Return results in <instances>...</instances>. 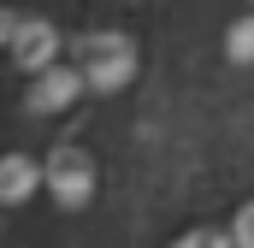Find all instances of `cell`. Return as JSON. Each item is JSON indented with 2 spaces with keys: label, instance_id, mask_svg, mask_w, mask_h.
<instances>
[{
  "label": "cell",
  "instance_id": "6",
  "mask_svg": "<svg viewBox=\"0 0 254 248\" xmlns=\"http://www.w3.org/2000/svg\"><path fill=\"white\" fill-rule=\"evenodd\" d=\"M225 60L231 65H254V18H237L225 30Z\"/></svg>",
  "mask_w": 254,
  "mask_h": 248
},
{
  "label": "cell",
  "instance_id": "2",
  "mask_svg": "<svg viewBox=\"0 0 254 248\" xmlns=\"http://www.w3.org/2000/svg\"><path fill=\"white\" fill-rule=\"evenodd\" d=\"M42 178H48V189H54V201L71 207V213L95 201V160H89L77 142H60V148L42 160Z\"/></svg>",
  "mask_w": 254,
  "mask_h": 248
},
{
  "label": "cell",
  "instance_id": "5",
  "mask_svg": "<svg viewBox=\"0 0 254 248\" xmlns=\"http://www.w3.org/2000/svg\"><path fill=\"white\" fill-rule=\"evenodd\" d=\"M42 184H48V178H42V160H30V154H0V207L30 201Z\"/></svg>",
  "mask_w": 254,
  "mask_h": 248
},
{
  "label": "cell",
  "instance_id": "8",
  "mask_svg": "<svg viewBox=\"0 0 254 248\" xmlns=\"http://www.w3.org/2000/svg\"><path fill=\"white\" fill-rule=\"evenodd\" d=\"M231 243H237V248H254V201L237 207V219H231Z\"/></svg>",
  "mask_w": 254,
  "mask_h": 248
},
{
  "label": "cell",
  "instance_id": "9",
  "mask_svg": "<svg viewBox=\"0 0 254 248\" xmlns=\"http://www.w3.org/2000/svg\"><path fill=\"white\" fill-rule=\"evenodd\" d=\"M24 24H30V18H24V12H18V6H0V48H12V42H18V30H24Z\"/></svg>",
  "mask_w": 254,
  "mask_h": 248
},
{
  "label": "cell",
  "instance_id": "1",
  "mask_svg": "<svg viewBox=\"0 0 254 248\" xmlns=\"http://www.w3.org/2000/svg\"><path fill=\"white\" fill-rule=\"evenodd\" d=\"M71 65H77V77L89 89L113 95V89H125L136 77V42L119 36V30H89V36H77V60Z\"/></svg>",
  "mask_w": 254,
  "mask_h": 248
},
{
  "label": "cell",
  "instance_id": "3",
  "mask_svg": "<svg viewBox=\"0 0 254 248\" xmlns=\"http://www.w3.org/2000/svg\"><path fill=\"white\" fill-rule=\"evenodd\" d=\"M83 89H89V83L77 77V65H54V71L30 77V95H24V107H30V113H65V107H71Z\"/></svg>",
  "mask_w": 254,
  "mask_h": 248
},
{
  "label": "cell",
  "instance_id": "4",
  "mask_svg": "<svg viewBox=\"0 0 254 248\" xmlns=\"http://www.w3.org/2000/svg\"><path fill=\"white\" fill-rule=\"evenodd\" d=\"M12 60L24 65L30 77L54 71V60H60V30H54L48 18H30V24L18 30V42H12Z\"/></svg>",
  "mask_w": 254,
  "mask_h": 248
},
{
  "label": "cell",
  "instance_id": "7",
  "mask_svg": "<svg viewBox=\"0 0 254 248\" xmlns=\"http://www.w3.org/2000/svg\"><path fill=\"white\" fill-rule=\"evenodd\" d=\"M172 248H237V243H231V231H207V225H195V231H184Z\"/></svg>",
  "mask_w": 254,
  "mask_h": 248
},
{
  "label": "cell",
  "instance_id": "10",
  "mask_svg": "<svg viewBox=\"0 0 254 248\" xmlns=\"http://www.w3.org/2000/svg\"><path fill=\"white\" fill-rule=\"evenodd\" d=\"M249 6H254V0H249Z\"/></svg>",
  "mask_w": 254,
  "mask_h": 248
}]
</instances>
